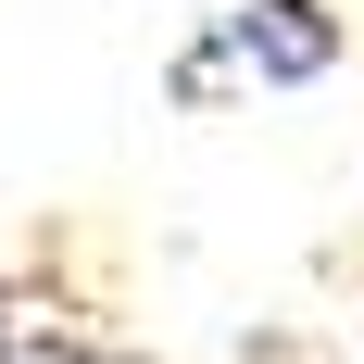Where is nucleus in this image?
Returning a JSON list of instances; mask_svg holds the SVG:
<instances>
[{"label": "nucleus", "mask_w": 364, "mask_h": 364, "mask_svg": "<svg viewBox=\"0 0 364 364\" xmlns=\"http://www.w3.org/2000/svg\"><path fill=\"white\" fill-rule=\"evenodd\" d=\"M339 50H352L339 0H226L214 38L176 63V101H214V88H314Z\"/></svg>", "instance_id": "nucleus-1"}, {"label": "nucleus", "mask_w": 364, "mask_h": 364, "mask_svg": "<svg viewBox=\"0 0 364 364\" xmlns=\"http://www.w3.org/2000/svg\"><path fill=\"white\" fill-rule=\"evenodd\" d=\"M0 364H139V352H126V339L63 327V314H50V327H38V314H13V327H0Z\"/></svg>", "instance_id": "nucleus-2"}]
</instances>
